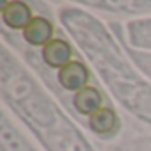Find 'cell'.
<instances>
[{"label":"cell","mask_w":151,"mask_h":151,"mask_svg":"<svg viewBox=\"0 0 151 151\" xmlns=\"http://www.w3.org/2000/svg\"><path fill=\"white\" fill-rule=\"evenodd\" d=\"M117 124H119V119L116 116V112L112 109H100L98 112H94L91 117H89V126L93 132L100 133V135H110L117 130Z\"/></svg>","instance_id":"obj_6"},{"label":"cell","mask_w":151,"mask_h":151,"mask_svg":"<svg viewBox=\"0 0 151 151\" xmlns=\"http://www.w3.org/2000/svg\"><path fill=\"white\" fill-rule=\"evenodd\" d=\"M2 20L11 29H27L32 22V11L25 2H9L2 7Z\"/></svg>","instance_id":"obj_3"},{"label":"cell","mask_w":151,"mask_h":151,"mask_svg":"<svg viewBox=\"0 0 151 151\" xmlns=\"http://www.w3.org/2000/svg\"><path fill=\"white\" fill-rule=\"evenodd\" d=\"M89 82V69L77 60H71L68 66L59 69V84L68 91H82Z\"/></svg>","instance_id":"obj_1"},{"label":"cell","mask_w":151,"mask_h":151,"mask_svg":"<svg viewBox=\"0 0 151 151\" xmlns=\"http://www.w3.org/2000/svg\"><path fill=\"white\" fill-rule=\"evenodd\" d=\"M101 103H103V98H101L100 91L94 89V87H89V86L86 89L78 91L77 94L73 96L75 109H77L80 114H86V116H93L94 112H98L100 109H103Z\"/></svg>","instance_id":"obj_5"},{"label":"cell","mask_w":151,"mask_h":151,"mask_svg":"<svg viewBox=\"0 0 151 151\" xmlns=\"http://www.w3.org/2000/svg\"><path fill=\"white\" fill-rule=\"evenodd\" d=\"M43 60L50 68L62 69L71 62V46L64 39H52L43 48Z\"/></svg>","instance_id":"obj_4"},{"label":"cell","mask_w":151,"mask_h":151,"mask_svg":"<svg viewBox=\"0 0 151 151\" xmlns=\"http://www.w3.org/2000/svg\"><path fill=\"white\" fill-rule=\"evenodd\" d=\"M52 36H53V25L43 16L32 18V22L23 30V37L32 46H43L45 48L52 41Z\"/></svg>","instance_id":"obj_2"}]
</instances>
